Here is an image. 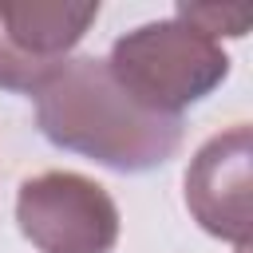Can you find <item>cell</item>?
<instances>
[{"label":"cell","mask_w":253,"mask_h":253,"mask_svg":"<svg viewBox=\"0 0 253 253\" xmlns=\"http://www.w3.org/2000/svg\"><path fill=\"white\" fill-rule=\"evenodd\" d=\"M36 126L51 146L119 174L158 170L182 146V119L134 103L95 55L67 59L36 91Z\"/></svg>","instance_id":"1"},{"label":"cell","mask_w":253,"mask_h":253,"mask_svg":"<svg viewBox=\"0 0 253 253\" xmlns=\"http://www.w3.org/2000/svg\"><path fill=\"white\" fill-rule=\"evenodd\" d=\"M107 71L146 111L182 119L186 107L210 99L229 79V55L217 40L170 16L123 32L111 43Z\"/></svg>","instance_id":"2"},{"label":"cell","mask_w":253,"mask_h":253,"mask_svg":"<svg viewBox=\"0 0 253 253\" xmlns=\"http://www.w3.org/2000/svg\"><path fill=\"white\" fill-rule=\"evenodd\" d=\"M16 225L40 253H111L119 241V206L87 174L43 170L20 182Z\"/></svg>","instance_id":"3"},{"label":"cell","mask_w":253,"mask_h":253,"mask_svg":"<svg viewBox=\"0 0 253 253\" xmlns=\"http://www.w3.org/2000/svg\"><path fill=\"white\" fill-rule=\"evenodd\" d=\"M99 20V0L0 4V91L36 95Z\"/></svg>","instance_id":"4"},{"label":"cell","mask_w":253,"mask_h":253,"mask_svg":"<svg viewBox=\"0 0 253 253\" xmlns=\"http://www.w3.org/2000/svg\"><path fill=\"white\" fill-rule=\"evenodd\" d=\"M249 158H253L249 123H233L229 130L206 138L186 166V210H190V217L210 237L233 241L237 249H245L249 233H253Z\"/></svg>","instance_id":"5"},{"label":"cell","mask_w":253,"mask_h":253,"mask_svg":"<svg viewBox=\"0 0 253 253\" xmlns=\"http://www.w3.org/2000/svg\"><path fill=\"white\" fill-rule=\"evenodd\" d=\"M174 16L182 20V24H190V28H198L202 36H210V40H217L221 43V36H245L249 32V12H237V8H206V4H178L174 8Z\"/></svg>","instance_id":"6"}]
</instances>
